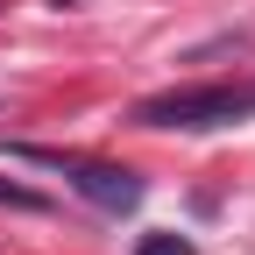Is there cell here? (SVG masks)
Listing matches in <instances>:
<instances>
[{
	"label": "cell",
	"instance_id": "cell-1",
	"mask_svg": "<svg viewBox=\"0 0 255 255\" xmlns=\"http://www.w3.org/2000/svg\"><path fill=\"white\" fill-rule=\"evenodd\" d=\"M255 114V85H170L135 100V128H177V135H206V128H234Z\"/></svg>",
	"mask_w": 255,
	"mask_h": 255
},
{
	"label": "cell",
	"instance_id": "cell-2",
	"mask_svg": "<svg viewBox=\"0 0 255 255\" xmlns=\"http://www.w3.org/2000/svg\"><path fill=\"white\" fill-rule=\"evenodd\" d=\"M14 156H21V163L64 170V177H71V191H78V199H92L100 213H135V206H142V177L121 170V163H92V156H64V149H36V142H14Z\"/></svg>",
	"mask_w": 255,
	"mask_h": 255
},
{
	"label": "cell",
	"instance_id": "cell-3",
	"mask_svg": "<svg viewBox=\"0 0 255 255\" xmlns=\"http://www.w3.org/2000/svg\"><path fill=\"white\" fill-rule=\"evenodd\" d=\"M0 206H14V213H50L43 191H28V184H14V177H0Z\"/></svg>",
	"mask_w": 255,
	"mask_h": 255
},
{
	"label": "cell",
	"instance_id": "cell-4",
	"mask_svg": "<svg viewBox=\"0 0 255 255\" xmlns=\"http://www.w3.org/2000/svg\"><path fill=\"white\" fill-rule=\"evenodd\" d=\"M135 255H191V241H184V234H142Z\"/></svg>",
	"mask_w": 255,
	"mask_h": 255
},
{
	"label": "cell",
	"instance_id": "cell-5",
	"mask_svg": "<svg viewBox=\"0 0 255 255\" xmlns=\"http://www.w3.org/2000/svg\"><path fill=\"white\" fill-rule=\"evenodd\" d=\"M57 7H71V0H57Z\"/></svg>",
	"mask_w": 255,
	"mask_h": 255
}]
</instances>
